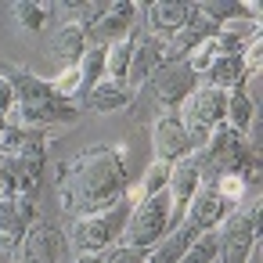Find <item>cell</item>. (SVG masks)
Returning a JSON list of instances; mask_svg holds the SVG:
<instances>
[{"label":"cell","mask_w":263,"mask_h":263,"mask_svg":"<svg viewBox=\"0 0 263 263\" xmlns=\"http://www.w3.org/2000/svg\"><path fill=\"white\" fill-rule=\"evenodd\" d=\"M126 191L130 184L119 148H87L58 170V202L76 220L116 205Z\"/></svg>","instance_id":"cell-1"},{"label":"cell","mask_w":263,"mask_h":263,"mask_svg":"<svg viewBox=\"0 0 263 263\" xmlns=\"http://www.w3.org/2000/svg\"><path fill=\"white\" fill-rule=\"evenodd\" d=\"M0 76H4V80L11 83V90H15V105H11V112H8L4 119H8L11 126H18V130H40V126H47V123H69V119L80 116V108H76L72 101L54 98L51 83H47V80H36V76L26 72V69L0 65Z\"/></svg>","instance_id":"cell-2"},{"label":"cell","mask_w":263,"mask_h":263,"mask_svg":"<svg viewBox=\"0 0 263 263\" xmlns=\"http://www.w3.org/2000/svg\"><path fill=\"white\" fill-rule=\"evenodd\" d=\"M173 231V202L166 191L159 195H144L130 205V216H126V227L119 234V245H130V249H152L159 238H166Z\"/></svg>","instance_id":"cell-3"},{"label":"cell","mask_w":263,"mask_h":263,"mask_svg":"<svg viewBox=\"0 0 263 263\" xmlns=\"http://www.w3.org/2000/svg\"><path fill=\"white\" fill-rule=\"evenodd\" d=\"M130 198L123 195L116 205L101 209V213H90V216H80L72 223V234H65L80 252H105L112 245H119V234L126 227V216H130Z\"/></svg>","instance_id":"cell-4"},{"label":"cell","mask_w":263,"mask_h":263,"mask_svg":"<svg viewBox=\"0 0 263 263\" xmlns=\"http://www.w3.org/2000/svg\"><path fill=\"white\" fill-rule=\"evenodd\" d=\"M216 241H220L216 263H245L249 259L252 245L259 241V198L256 195L223 216V223L216 227Z\"/></svg>","instance_id":"cell-5"},{"label":"cell","mask_w":263,"mask_h":263,"mask_svg":"<svg viewBox=\"0 0 263 263\" xmlns=\"http://www.w3.org/2000/svg\"><path fill=\"white\" fill-rule=\"evenodd\" d=\"M137 15H141V4H123V0H116V4H105V11L83 29L87 33V44L90 47H108L116 40H126L137 26Z\"/></svg>","instance_id":"cell-6"},{"label":"cell","mask_w":263,"mask_h":263,"mask_svg":"<svg viewBox=\"0 0 263 263\" xmlns=\"http://www.w3.org/2000/svg\"><path fill=\"white\" fill-rule=\"evenodd\" d=\"M65 249H69V238H65V231L58 223L33 220L26 238H22V245H18V252H22L18 259H26V263H58L65 256Z\"/></svg>","instance_id":"cell-7"},{"label":"cell","mask_w":263,"mask_h":263,"mask_svg":"<svg viewBox=\"0 0 263 263\" xmlns=\"http://www.w3.org/2000/svg\"><path fill=\"white\" fill-rule=\"evenodd\" d=\"M152 148H155V162H177L191 155V141L177 108H162V116L152 123Z\"/></svg>","instance_id":"cell-8"},{"label":"cell","mask_w":263,"mask_h":263,"mask_svg":"<svg viewBox=\"0 0 263 263\" xmlns=\"http://www.w3.org/2000/svg\"><path fill=\"white\" fill-rule=\"evenodd\" d=\"M198 187H202V173H198V166H195V159H191V155H184V159L170 162L166 195H170V202H173V227H180L184 209H187V202H191V195H195Z\"/></svg>","instance_id":"cell-9"},{"label":"cell","mask_w":263,"mask_h":263,"mask_svg":"<svg viewBox=\"0 0 263 263\" xmlns=\"http://www.w3.org/2000/svg\"><path fill=\"white\" fill-rule=\"evenodd\" d=\"M141 15H144V26L152 36L166 40L170 33H177L180 26H187L195 18V4H180V0H155V4H141Z\"/></svg>","instance_id":"cell-10"},{"label":"cell","mask_w":263,"mask_h":263,"mask_svg":"<svg viewBox=\"0 0 263 263\" xmlns=\"http://www.w3.org/2000/svg\"><path fill=\"white\" fill-rule=\"evenodd\" d=\"M198 76L184 65V62H173V65H162L148 83H152V90H155V98L162 101V108H180V101L198 87L195 83Z\"/></svg>","instance_id":"cell-11"},{"label":"cell","mask_w":263,"mask_h":263,"mask_svg":"<svg viewBox=\"0 0 263 263\" xmlns=\"http://www.w3.org/2000/svg\"><path fill=\"white\" fill-rule=\"evenodd\" d=\"M227 213H231V209H227V202L216 195V187H213L209 180H202V187L191 195V202H187L180 223H191L195 231H216Z\"/></svg>","instance_id":"cell-12"},{"label":"cell","mask_w":263,"mask_h":263,"mask_svg":"<svg viewBox=\"0 0 263 263\" xmlns=\"http://www.w3.org/2000/svg\"><path fill=\"white\" fill-rule=\"evenodd\" d=\"M162 65H170V62H166V44H162L159 36H152V33L137 36V44H134V62H130V72H126L130 94H134L137 87H144Z\"/></svg>","instance_id":"cell-13"},{"label":"cell","mask_w":263,"mask_h":263,"mask_svg":"<svg viewBox=\"0 0 263 263\" xmlns=\"http://www.w3.org/2000/svg\"><path fill=\"white\" fill-rule=\"evenodd\" d=\"M213 33H216V26L205 22V18L195 11V18H191L187 26H180L177 33H170V36L162 40V44H166V62H170V65H173V62H187Z\"/></svg>","instance_id":"cell-14"},{"label":"cell","mask_w":263,"mask_h":263,"mask_svg":"<svg viewBox=\"0 0 263 263\" xmlns=\"http://www.w3.org/2000/svg\"><path fill=\"white\" fill-rule=\"evenodd\" d=\"M202 231H195L191 223H180V227H173L166 238H159L152 249H148V256H144V263H180V256H184V249L198 238Z\"/></svg>","instance_id":"cell-15"},{"label":"cell","mask_w":263,"mask_h":263,"mask_svg":"<svg viewBox=\"0 0 263 263\" xmlns=\"http://www.w3.org/2000/svg\"><path fill=\"white\" fill-rule=\"evenodd\" d=\"M245 65H241V54H227V58H213L209 69L202 72V83L205 87H216V90H238L245 87Z\"/></svg>","instance_id":"cell-16"},{"label":"cell","mask_w":263,"mask_h":263,"mask_svg":"<svg viewBox=\"0 0 263 263\" xmlns=\"http://www.w3.org/2000/svg\"><path fill=\"white\" fill-rule=\"evenodd\" d=\"M130 101H134V94H130L126 83L98 80V87L83 98V108H90V112H119V108H126Z\"/></svg>","instance_id":"cell-17"},{"label":"cell","mask_w":263,"mask_h":263,"mask_svg":"<svg viewBox=\"0 0 263 263\" xmlns=\"http://www.w3.org/2000/svg\"><path fill=\"white\" fill-rule=\"evenodd\" d=\"M0 166H4V177L11 184L15 195H33L36 198V187H40V170L36 162H26V159H0Z\"/></svg>","instance_id":"cell-18"},{"label":"cell","mask_w":263,"mask_h":263,"mask_svg":"<svg viewBox=\"0 0 263 263\" xmlns=\"http://www.w3.org/2000/svg\"><path fill=\"white\" fill-rule=\"evenodd\" d=\"M87 47H90V44H87V33H83L76 22H65L62 33L54 36V54L62 58L65 69H69V65H80V58H83Z\"/></svg>","instance_id":"cell-19"},{"label":"cell","mask_w":263,"mask_h":263,"mask_svg":"<svg viewBox=\"0 0 263 263\" xmlns=\"http://www.w3.org/2000/svg\"><path fill=\"white\" fill-rule=\"evenodd\" d=\"M134 44H137V36L130 33L126 40H116V44L105 47V80H116V83L126 80L130 62H134Z\"/></svg>","instance_id":"cell-20"},{"label":"cell","mask_w":263,"mask_h":263,"mask_svg":"<svg viewBox=\"0 0 263 263\" xmlns=\"http://www.w3.org/2000/svg\"><path fill=\"white\" fill-rule=\"evenodd\" d=\"M252 119H256V105H252V98L245 94V87L227 90V116H223V123H227L234 134L245 137V130L252 126Z\"/></svg>","instance_id":"cell-21"},{"label":"cell","mask_w":263,"mask_h":263,"mask_svg":"<svg viewBox=\"0 0 263 263\" xmlns=\"http://www.w3.org/2000/svg\"><path fill=\"white\" fill-rule=\"evenodd\" d=\"M76 69H80V98H87L98 87V80H105V47H87Z\"/></svg>","instance_id":"cell-22"},{"label":"cell","mask_w":263,"mask_h":263,"mask_svg":"<svg viewBox=\"0 0 263 263\" xmlns=\"http://www.w3.org/2000/svg\"><path fill=\"white\" fill-rule=\"evenodd\" d=\"M166 180H170V162H155V159H152L144 180H141L134 191H126V198L137 202V198H144V195H159V191H166Z\"/></svg>","instance_id":"cell-23"},{"label":"cell","mask_w":263,"mask_h":263,"mask_svg":"<svg viewBox=\"0 0 263 263\" xmlns=\"http://www.w3.org/2000/svg\"><path fill=\"white\" fill-rule=\"evenodd\" d=\"M220 256V241H216V231H202L180 256V263H216Z\"/></svg>","instance_id":"cell-24"},{"label":"cell","mask_w":263,"mask_h":263,"mask_svg":"<svg viewBox=\"0 0 263 263\" xmlns=\"http://www.w3.org/2000/svg\"><path fill=\"white\" fill-rule=\"evenodd\" d=\"M15 18L26 26V29H44L47 26V15L54 11V4H33V0H18V4H11Z\"/></svg>","instance_id":"cell-25"},{"label":"cell","mask_w":263,"mask_h":263,"mask_svg":"<svg viewBox=\"0 0 263 263\" xmlns=\"http://www.w3.org/2000/svg\"><path fill=\"white\" fill-rule=\"evenodd\" d=\"M195 11L205 22H213V26H223V22L238 18V4H234V0H202V4H195Z\"/></svg>","instance_id":"cell-26"},{"label":"cell","mask_w":263,"mask_h":263,"mask_svg":"<svg viewBox=\"0 0 263 263\" xmlns=\"http://www.w3.org/2000/svg\"><path fill=\"white\" fill-rule=\"evenodd\" d=\"M144 256H148V249H130V245H112V249H105V263H144Z\"/></svg>","instance_id":"cell-27"},{"label":"cell","mask_w":263,"mask_h":263,"mask_svg":"<svg viewBox=\"0 0 263 263\" xmlns=\"http://www.w3.org/2000/svg\"><path fill=\"white\" fill-rule=\"evenodd\" d=\"M259 58H263V44H259V36H252V40L241 47V65H245V76H256V72H259Z\"/></svg>","instance_id":"cell-28"},{"label":"cell","mask_w":263,"mask_h":263,"mask_svg":"<svg viewBox=\"0 0 263 263\" xmlns=\"http://www.w3.org/2000/svg\"><path fill=\"white\" fill-rule=\"evenodd\" d=\"M11 105H15V90H11V83L4 76H0V119L11 112Z\"/></svg>","instance_id":"cell-29"},{"label":"cell","mask_w":263,"mask_h":263,"mask_svg":"<svg viewBox=\"0 0 263 263\" xmlns=\"http://www.w3.org/2000/svg\"><path fill=\"white\" fill-rule=\"evenodd\" d=\"M0 198H15V191H11V184L4 177V166H0Z\"/></svg>","instance_id":"cell-30"},{"label":"cell","mask_w":263,"mask_h":263,"mask_svg":"<svg viewBox=\"0 0 263 263\" xmlns=\"http://www.w3.org/2000/svg\"><path fill=\"white\" fill-rule=\"evenodd\" d=\"M72 263H105V259H101V252H80Z\"/></svg>","instance_id":"cell-31"},{"label":"cell","mask_w":263,"mask_h":263,"mask_svg":"<svg viewBox=\"0 0 263 263\" xmlns=\"http://www.w3.org/2000/svg\"><path fill=\"white\" fill-rule=\"evenodd\" d=\"M15 263H26V259H15Z\"/></svg>","instance_id":"cell-32"}]
</instances>
